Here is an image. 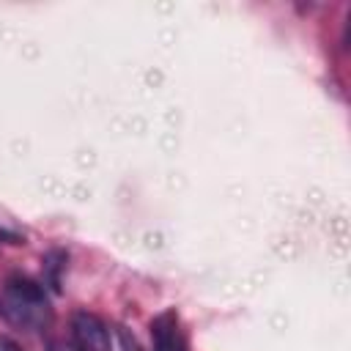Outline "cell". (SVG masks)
Returning <instances> with one entry per match:
<instances>
[{"label": "cell", "instance_id": "277c9868", "mask_svg": "<svg viewBox=\"0 0 351 351\" xmlns=\"http://www.w3.org/2000/svg\"><path fill=\"white\" fill-rule=\"evenodd\" d=\"M66 269V252L63 250H52L44 258V280L52 291H60V271Z\"/></svg>", "mask_w": 351, "mask_h": 351}, {"label": "cell", "instance_id": "6da1fadb", "mask_svg": "<svg viewBox=\"0 0 351 351\" xmlns=\"http://www.w3.org/2000/svg\"><path fill=\"white\" fill-rule=\"evenodd\" d=\"M0 313L5 321L16 324L22 329H44L52 318V307H49L44 285H38L36 280L22 277V274H14L3 282Z\"/></svg>", "mask_w": 351, "mask_h": 351}, {"label": "cell", "instance_id": "5b68a950", "mask_svg": "<svg viewBox=\"0 0 351 351\" xmlns=\"http://www.w3.org/2000/svg\"><path fill=\"white\" fill-rule=\"evenodd\" d=\"M0 351H25L14 337H8V335H0Z\"/></svg>", "mask_w": 351, "mask_h": 351}, {"label": "cell", "instance_id": "3957f363", "mask_svg": "<svg viewBox=\"0 0 351 351\" xmlns=\"http://www.w3.org/2000/svg\"><path fill=\"white\" fill-rule=\"evenodd\" d=\"M151 351H186V337L176 307L162 310L151 321Z\"/></svg>", "mask_w": 351, "mask_h": 351}, {"label": "cell", "instance_id": "7a4b0ae2", "mask_svg": "<svg viewBox=\"0 0 351 351\" xmlns=\"http://www.w3.org/2000/svg\"><path fill=\"white\" fill-rule=\"evenodd\" d=\"M71 340L77 351H112L110 329L104 326L99 315L85 313V310L71 318Z\"/></svg>", "mask_w": 351, "mask_h": 351}]
</instances>
